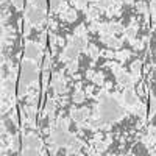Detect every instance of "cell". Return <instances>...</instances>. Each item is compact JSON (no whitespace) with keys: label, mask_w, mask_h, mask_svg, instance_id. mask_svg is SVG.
<instances>
[{"label":"cell","mask_w":156,"mask_h":156,"mask_svg":"<svg viewBox=\"0 0 156 156\" xmlns=\"http://www.w3.org/2000/svg\"><path fill=\"white\" fill-rule=\"evenodd\" d=\"M98 115L101 123H112L125 115V109L111 97L101 98L98 103Z\"/></svg>","instance_id":"obj_1"},{"label":"cell","mask_w":156,"mask_h":156,"mask_svg":"<svg viewBox=\"0 0 156 156\" xmlns=\"http://www.w3.org/2000/svg\"><path fill=\"white\" fill-rule=\"evenodd\" d=\"M87 45V39H86V34H84V28L80 27V28H76L75 31V36L70 39V42L67 44V47L64 48L62 51V55H61V61H75L76 56L80 55V51L84 50Z\"/></svg>","instance_id":"obj_2"},{"label":"cell","mask_w":156,"mask_h":156,"mask_svg":"<svg viewBox=\"0 0 156 156\" xmlns=\"http://www.w3.org/2000/svg\"><path fill=\"white\" fill-rule=\"evenodd\" d=\"M37 64L36 61L23 59L22 62V70H20V78H19V97H23L27 89L31 84H36L37 80Z\"/></svg>","instance_id":"obj_3"},{"label":"cell","mask_w":156,"mask_h":156,"mask_svg":"<svg viewBox=\"0 0 156 156\" xmlns=\"http://www.w3.org/2000/svg\"><path fill=\"white\" fill-rule=\"evenodd\" d=\"M42 142L34 133H30L23 137V144H22V154H42Z\"/></svg>","instance_id":"obj_4"},{"label":"cell","mask_w":156,"mask_h":156,"mask_svg":"<svg viewBox=\"0 0 156 156\" xmlns=\"http://www.w3.org/2000/svg\"><path fill=\"white\" fill-rule=\"evenodd\" d=\"M25 20L31 25H41L45 20V11L28 3V6L25 8Z\"/></svg>","instance_id":"obj_5"},{"label":"cell","mask_w":156,"mask_h":156,"mask_svg":"<svg viewBox=\"0 0 156 156\" xmlns=\"http://www.w3.org/2000/svg\"><path fill=\"white\" fill-rule=\"evenodd\" d=\"M122 98H123V103H125V105H126L128 108H133V109L140 108L139 97H137V94H136V90L133 89V86H128V87L123 90Z\"/></svg>","instance_id":"obj_6"},{"label":"cell","mask_w":156,"mask_h":156,"mask_svg":"<svg viewBox=\"0 0 156 156\" xmlns=\"http://www.w3.org/2000/svg\"><path fill=\"white\" fill-rule=\"evenodd\" d=\"M111 69H112V72H114V75L117 78V81H119V84L126 86V87L128 86H133V83H134V76L133 75H129L122 67H117V66H111Z\"/></svg>","instance_id":"obj_7"},{"label":"cell","mask_w":156,"mask_h":156,"mask_svg":"<svg viewBox=\"0 0 156 156\" xmlns=\"http://www.w3.org/2000/svg\"><path fill=\"white\" fill-rule=\"evenodd\" d=\"M39 58H41V45L28 41L27 44H25V59L37 61Z\"/></svg>","instance_id":"obj_8"},{"label":"cell","mask_w":156,"mask_h":156,"mask_svg":"<svg viewBox=\"0 0 156 156\" xmlns=\"http://www.w3.org/2000/svg\"><path fill=\"white\" fill-rule=\"evenodd\" d=\"M51 87H53L55 95L64 92V89H66V83H64V78H62L61 72H53V76H51Z\"/></svg>","instance_id":"obj_9"},{"label":"cell","mask_w":156,"mask_h":156,"mask_svg":"<svg viewBox=\"0 0 156 156\" xmlns=\"http://www.w3.org/2000/svg\"><path fill=\"white\" fill-rule=\"evenodd\" d=\"M87 115H89V111H87L86 108H83V109H73V111L70 112L72 120H73V122H76V123L84 122Z\"/></svg>","instance_id":"obj_10"},{"label":"cell","mask_w":156,"mask_h":156,"mask_svg":"<svg viewBox=\"0 0 156 156\" xmlns=\"http://www.w3.org/2000/svg\"><path fill=\"white\" fill-rule=\"evenodd\" d=\"M55 109H56V103L53 98H48L47 103H45V108H44V112H47L50 115V122H55Z\"/></svg>","instance_id":"obj_11"},{"label":"cell","mask_w":156,"mask_h":156,"mask_svg":"<svg viewBox=\"0 0 156 156\" xmlns=\"http://www.w3.org/2000/svg\"><path fill=\"white\" fill-rule=\"evenodd\" d=\"M101 41L105 42L108 47H112V48H117L120 45V41H119V39H115L112 34H101Z\"/></svg>","instance_id":"obj_12"},{"label":"cell","mask_w":156,"mask_h":156,"mask_svg":"<svg viewBox=\"0 0 156 156\" xmlns=\"http://www.w3.org/2000/svg\"><path fill=\"white\" fill-rule=\"evenodd\" d=\"M140 67H142V62H140L139 59L131 64V75L134 76V80H137L139 75H140Z\"/></svg>","instance_id":"obj_13"},{"label":"cell","mask_w":156,"mask_h":156,"mask_svg":"<svg viewBox=\"0 0 156 156\" xmlns=\"http://www.w3.org/2000/svg\"><path fill=\"white\" fill-rule=\"evenodd\" d=\"M137 34V25H129V27L125 30V36L129 39V41H133Z\"/></svg>","instance_id":"obj_14"},{"label":"cell","mask_w":156,"mask_h":156,"mask_svg":"<svg viewBox=\"0 0 156 156\" xmlns=\"http://www.w3.org/2000/svg\"><path fill=\"white\" fill-rule=\"evenodd\" d=\"M61 17H62L64 20H70V22H72V20L76 19V12H75L73 9H66V11L61 14Z\"/></svg>","instance_id":"obj_15"},{"label":"cell","mask_w":156,"mask_h":156,"mask_svg":"<svg viewBox=\"0 0 156 156\" xmlns=\"http://www.w3.org/2000/svg\"><path fill=\"white\" fill-rule=\"evenodd\" d=\"M112 3H114V0H97V2H95V5H97L98 9H106Z\"/></svg>","instance_id":"obj_16"},{"label":"cell","mask_w":156,"mask_h":156,"mask_svg":"<svg viewBox=\"0 0 156 156\" xmlns=\"http://www.w3.org/2000/svg\"><path fill=\"white\" fill-rule=\"evenodd\" d=\"M72 100H73L75 103H81V101L84 100V92H83L81 89H76L75 94L72 95Z\"/></svg>","instance_id":"obj_17"},{"label":"cell","mask_w":156,"mask_h":156,"mask_svg":"<svg viewBox=\"0 0 156 156\" xmlns=\"http://www.w3.org/2000/svg\"><path fill=\"white\" fill-rule=\"evenodd\" d=\"M87 53H89V56H90V58L97 59V58H98V53H100V51H98V48H97L95 45H89V47H87Z\"/></svg>","instance_id":"obj_18"},{"label":"cell","mask_w":156,"mask_h":156,"mask_svg":"<svg viewBox=\"0 0 156 156\" xmlns=\"http://www.w3.org/2000/svg\"><path fill=\"white\" fill-rule=\"evenodd\" d=\"M28 3H30V5H34V6H37V8H41V9L45 11V0H28Z\"/></svg>","instance_id":"obj_19"},{"label":"cell","mask_w":156,"mask_h":156,"mask_svg":"<svg viewBox=\"0 0 156 156\" xmlns=\"http://www.w3.org/2000/svg\"><path fill=\"white\" fill-rule=\"evenodd\" d=\"M61 6V0H50V11L51 12H56Z\"/></svg>","instance_id":"obj_20"},{"label":"cell","mask_w":156,"mask_h":156,"mask_svg":"<svg viewBox=\"0 0 156 156\" xmlns=\"http://www.w3.org/2000/svg\"><path fill=\"white\" fill-rule=\"evenodd\" d=\"M114 56L115 58H119V59H122V61H125L128 56H129V50H123V51H117V53H114Z\"/></svg>","instance_id":"obj_21"},{"label":"cell","mask_w":156,"mask_h":156,"mask_svg":"<svg viewBox=\"0 0 156 156\" xmlns=\"http://www.w3.org/2000/svg\"><path fill=\"white\" fill-rule=\"evenodd\" d=\"M87 2H89V0H75V5H76V8L84 9V8H86V5H87Z\"/></svg>","instance_id":"obj_22"},{"label":"cell","mask_w":156,"mask_h":156,"mask_svg":"<svg viewBox=\"0 0 156 156\" xmlns=\"http://www.w3.org/2000/svg\"><path fill=\"white\" fill-rule=\"evenodd\" d=\"M136 6H137V11H139V12H147V5H145L144 2H139Z\"/></svg>","instance_id":"obj_23"},{"label":"cell","mask_w":156,"mask_h":156,"mask_svg":"<svg viewBox=\"0 0 156 156\" xmlns=\"http://www.w3.org/2000/svg\"><path fill=\"white\" fill-rule=\"evenodd\" d=\"M156 112V97L153 95L151 97V112H150V115H153Z\"/></svg>","instance_id":"obj_24"},{"label":"cell","mask_w":156,"mask_h":156,"mask_svg":"<svg viewBox=\"0 0 156 156\" xmlns=\"http://www.w3.org/2000/svg\"><path fill=\"white\" fill-rule=\"evenodd\" d=\"M12 3H14V6H16L17 9H22V6H23V0H12Z\"/></svg>","instance_id":"obj_25"},{"label":"cell","mask_w":156,"mask_h":156,"mask_svg":"<svg viewBox=\"0 0 156 156\" xmlns=\"http://www.w3.org/2000/svg\"><path fill=\"white\" fill-rule=\"evenodd\" d=\"M11 148H12V150H19V140H17V137H14V139H12Z\"/></svg>","instance_id":"obj_26"},{"label":"cell","mask_w":156,"mask_h":156,"mask_svg":"<svg viewBox=\"0 0 156 156\" xmlns=\"http://www.w3.org/2000/svg\"><path fill=\"white\" fill-rule=\"evenodd\" d=\"M125 2H126V3H133V2H134V0H125Z\"/></svg>","instance_id":"obj_27"},{"label":"cell","mask_w":156,"mask_h":156,"mask_svg":"<svg viewBox=\"0 0 156 156\" xmlns=\"http://www.w3.org/2000/svg\"><path fill=\"white\" fill-rule=\"evenodd\" d=\"M5 2H6V0H2V5H5Z\"/></svg>","instance_id":"obj_28"}]
</instances>
